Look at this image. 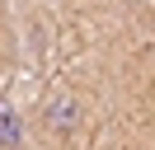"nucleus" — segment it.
Returning a JSON list of instances; mask_svg holds the SVG:
<instances>
[{
	"mask_svg": "<svg viewBox=\"0 0 155 150\" xmlns=\"http://www.w3.org/2000/svg\"><path fill=\"white\" fill-rule=\"evenodd\" d=\"M42 127H47L52 136H71V131L80 127V103L71 99V94H57V99L42 108Z\"/></svg>",
	"mask_w": 155,
	"mask_h": 150,
	"instance_id": "1",
	"label": "nucleus"
},
{
	"mask_svg": "<svg viewBox=\"0 0 155 150\" xmlns=\"http://www.w3.org/2000/svg\"><path fill=\"white\" fill-rule=\"evenodd\" d=\"M24 141V112L10 99H0V150H14Z\"/></svg>",
	"mask_w": 155,
	"mask_h": 150,
	"instance_id": "2",
	"label": "nucleus"
}]
</instances>
